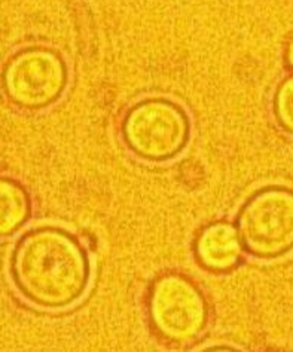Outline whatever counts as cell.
Listing matches in <instances>:
<instances>
[{
	"mask_svg": "<svg viewBox=\"0 0 293 352\" xmlns=\"http://www.w3.org/2000/svg\"><path fill=\"white\" fill-rule=\"evenodd\" d=\"M11 278L25 300L43 309H64L85 294L91 261L85 245L69 230L39 226L17 241Z\"/></svg>",
	"mask_w": 293,
	"mask_h": 352,
	"instance_id": "6da1fadb",
	"label": "cell"
},
{
	"mask_svg": "<svg viewBox=\"0 0 293 352\" xmlns=\"http://www.w3.org/2000/svg\"><path fill=\"white\" fill-rule=\"evenodd\" d=\"M237 230L244 250L258 258H277L293 250V190L267 186L238 210Z\"/></svg>",
	"mask_w": 293,
	"mask_h": 352,
	"instance_id": "7a4b0ae2",
	"label": "cell"
},
{
	"mask_svg": "<svg viewBox=\"0 0 293 352\" xmlns=\"http://www.w3.org/2000/svg\"><path fill=\"white\" fill-rule=\"evenodd\" d=\"M188 115L166 98H149L130 109L122 137L130 151L146 161H167L179 155L189 140Z\"/></svg>",
	"mask_w": 293,
	"mask_h": 352,
	"instance_id": "3957f363",
	"label": "cell"
},
{
	"mask_svg": "<svg viewBox=\"0 0 293 352\" xmlns=\"http://www.w3.org/2000/svg\"><path fill=\"white\" fill-rule=\"evenodd\" d=\"M148 312L155 331L173 344L195 340L208 322L204 293L182 274H166L152 284Z\"/></svg>",
	"mask_w": 293,
	"mask_h": 352,
	"instance_id": "277c9868",
	"label": "cell"
},
{
	"mask_svg": "<svg viewBox=\"0 0 293 352\" xmlns=\"http://www.w3.org/2000/svg\"><path fill=\"white\" fill-rule=\"evenodd\" d=\"M66 85V63L56 51L42 46L15 54L3 70L6 96L24 109H42L52 104Z\"/></svg>",
	"mask_w": 293,
	"mask_h": 352,
	"instance_id": "5b68a950",
	"label": "cell"
},
{
	"mask_svg": "<svg viewBox=\"0 0 293 352\" xmlns=\"http://www.w3.org/2000/svg\"><path fill=\"white\" fill-rule=\"evenodd\" d=\"M194 248L198 263L212 272L231 271L240 262L244 252L237 226L222 220L201 230Z\"/></svg>",
	"mask_w": 293,
	"mask_h": 352,
	"instance_id": "8992f818",
	"label": "cell"
},
{
	"mask_svg": "<svg viewBox=\"0 0 293 352\" xmlns=\"http://www.w3.org/2000/svg\"><path fill=\"white\" fill-rule=\"evenodd\" d=\"M32 199L21 183L0 177V238L18 232L30 219Z\"/></svg>",
	"mask_w": 293,
	"mask_h": 352,
	"instance_id": "52a82bcc",
	"label": "cell"
},
{
	"mask_svg": "<svg viewBox=\"0 0 293 352\" xmlns=\"http://www.w3.org/2000/svg\"><path fill=\"white\" fill-rule=\"evenodd\" d=\"M274 112L279 124L293 134V76L279 87L274 98Z\"/></svg>",
	"mask_w": 293,
	"mask_h": 352,
	"instance_id": "ba28073f",
	"label": "cell"
},
{
	"mask_svg": "<svg viewBox=\"0 0 293 352\" xmlns=\"http://www.w3.org/2000/svg\"><path fill=\"white\" fill-rule=\"evenodd\" d=\"M286 58H287V63L289 66L293 69V39L289 42L287 45V51H286Z\"/></svg>",
	"mask_w": 293,
	"mask_h": 352,
	"instance_id": "9c48e42d",
	"label": "cell"
}]
</instances>
